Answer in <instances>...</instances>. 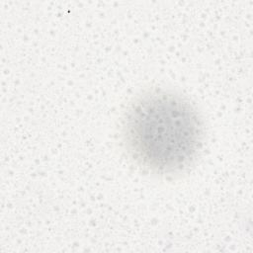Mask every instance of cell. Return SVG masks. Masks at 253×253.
I'll return each instance as SVG.
<instances>
[{
	"label": "cell",
	"mask_w": 253,
	"mask_h": 253,
	"mask_svg": "<svg viewBox=\"0 0 253 253\" xmlns=\"http://www.w3.org/2000/svg\"><path fill=\"white\" fill-rule=\"evenodd\" d=\"M126 150L156 174L184 171L203 144V124L194 106L170 91H153L129 107L123 123Z\"/></svg>",
	"instance_id": "6da1fadb"
}]
</instances>
